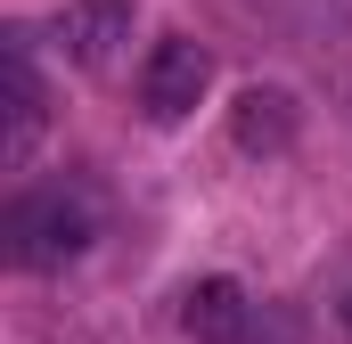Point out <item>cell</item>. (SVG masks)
<instances>
[{
  "label": "cell",
  "mask_w": 352,
  "mask_h": 344,
  "mask_svg": "<svg viewBox=\"0 0 352 344\" xmlns=\"http://www.w3.org/2000/svg\"><path fill=\"white\" fill-rule=\"evenodd\" d=\"M58 41H66L74 66H107V58L131 41V0H74V8L58 17Z\"/></svg>",
  "instance_id": "277c9868"
},
{
  "label": "cell",
  "mask_w": 352,
  "mask_h": 344,
  "mask_svg": "<svg viewBox=\"0 0 352 344\" xmlns=\"http://www.w3.org/2000/svg\"><path fill=\"white\" fill-rule=\"evenodd\" d=\"M344 320H352V295H344Z\"/></svg>",
  "instance_id": "52a82bcc"
},
{
  "label": "cell",
  "mask_w": 352,
  "mask_h": 344,
  "mask_svg": "<svg viewBox=\"0 0 352 344\" xmlns=\"http://www.w3.org/2000/svg\"><path fill=\"white\" fill-rule=\"evenodd\" d=\"M246 320H254V312H246V287H238V279H197V287L180 295V328L197 344H238Z\"/></svg>",
  "instance_id": "8992f818"
},
{
  "label": "cell",
  "mask_w": 352,
  "mask_h": 344,
  "mask_svg": "<svg viewBox=\"0 0 352 344\" xmlns=\"http://www.w3.org/2000/svg\"><path fill=\"white\" fill-rule=\"evenodd\" d=\"M0 238H8V262H16V270H66V262H82V255H90L98 213H90L82 189L50 180V189H25V197L8 205Z\"/></svg>",
  "instance_id": "6da1fadb"
},
{
  "label": "cell",
  "mask_w": 352,
  "mask_h": 344,
  "mask_svg": "<svg viewBox=\"0 0 352 344\" xmlns=\"http://www.w3.org/2000/svg\"><path fill=\"white\" fill-rule=\"evenodd\" d=\"M295 123H303V115H295V98H287V90H238V107H230V140H238V148H246V156H287V148H295Z\"/></svg>",
  "instance_id": "5b68a950"
},
{
  "label": "cell",
  "mask_w": 352,
  "mask_h": 344,
  "mask_svg": "<svg viewBox=\"0 0 352 344\" xmlns=\"http://www.w3.org/2000/svg\"><path fill=\"white\" fill-rule=\"evenodd\" d=\"M0 115H8L0 164L25 172V164H33V148H41V123H50V107H41V74H33V58H25V33L0 41Z\"/></svg>",
  "instance_id": "3957f363"
},
{
  "label": "cell",
  "mask_w": 352,
  "mask_h": 344,
  "mask_svg": "<svg viewBox=\"0 0 352 344\" xmlns=\"http://www.w3.org/2000/svg\"><path fill=\"white\" fill-rule=\"evenodd\" d=\"M205 90H213V58H205L188 33H164V41L148 50V66H140V107H148V123H180V115H197Z\"/></svg>",
  "instance_id": "7a4b0ae2"
}]
</instances>
